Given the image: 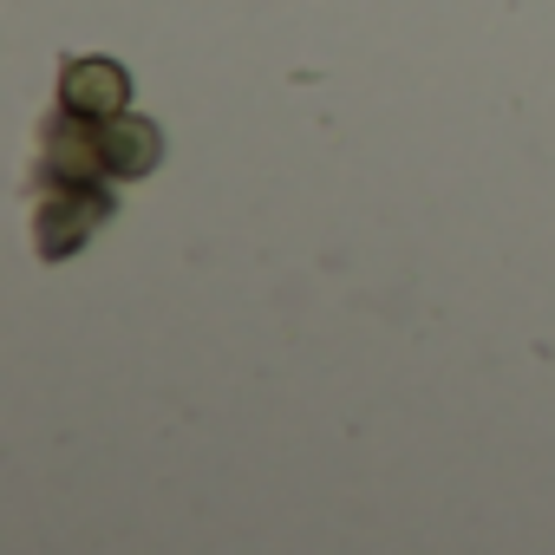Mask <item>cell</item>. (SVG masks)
<instances>
[{"label":"cell","mask_w":555,"mask_h":555,"mask_svg":"<svg viewBox=\"0 0 555 555\" xmlns=\"http://www.w3.org/2000/svg\"><path fill=\"white\" fill-rule=\"evenodd\" d=\"M157 157H164V131L151 118L118 112V118L99 125V164H105V177H144V170H157Z\"/></svg>","instance_id":"7a4b0ae2"},{"label":"cell","mask_w":555,"mask_h":555,"mask_svg":"<svg viewBox=\"0 0 555 555\" xmlns=\"http://www.w3.org/2000/svg\"><path fill=\"white\" fill-rule=\"evenodd\" d=\"M60 99H66V112L105 125V118H118V112L131 105V79H125V66H112V60H73L66 79H60Z\"/></svg>","instance_id":"6da1fadb"},{"label":"cell","mask_w":555,"mask_h":555,"mask_svg":"<svg viewBox=\"0 0 555 555\" xmlns=\"http://www.w3.org/2000/svg\"><path fill=\"white\" fill-rule=\"evenodd\" d=\"M66 196H73V183H60L53 209H40V255H73L86 242V229L99 216H112V196H92V183L79 190V203H66Z\"/></svg>","instance_id":"3957f363"}]
</instances>
